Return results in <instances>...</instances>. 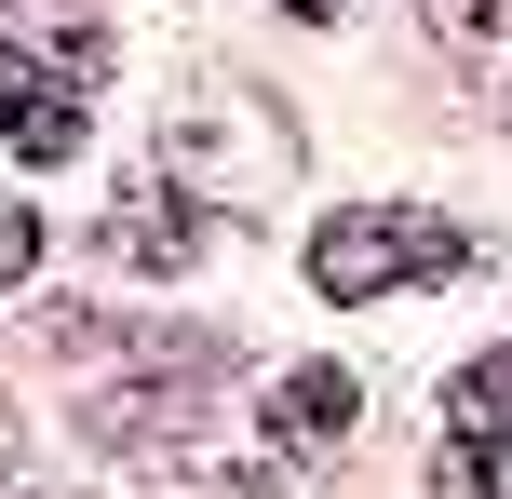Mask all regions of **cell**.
<instances>
[{
    "label": "cell",
    "instance_id": "4",
    "mask_svg": "<svg viewBox=\"0 0 512 499\" xmlns=\"http://www.w3.org/2000/svg\"><path fill=\"white\" fill-rule=\"evenodd\" d=\"M0 135H14L27 162H68V149H81V68L0 41Z\"/></svg>",
    "mask_w": 512,
    "mask_h": 499
},
{
    "label": "cell",
    "instance_id": "11",
    "mask_svg": "<svg viewBox=\"0 0 512 499\" xmlns=\"http://www.w3.org/2000/svg\"><path fill=\"white\" fill-rule=\"evenodd\" d=\"M0 499H54V486H27V473H0Z\"/></svg>",
    "mask_w": 512,
    "mask_h": 499
},
{
    "label": "cell",
    "instance_id": "1",
    "mask_svg": "<svg viewBox=\"0 0 512 499\" xmlns=\"http://www.w3.org/2000/svg\"><path fill=\"white\" fill-rule=\"evenodd\" d=\"M162 176L176 189H230V203H270V176H297V122H283L270 95H243V81H189L176 122H162Z\"/></svg>",
    "mask_w": 512,
    "mask_h": 499
},
{
    "label": "cell",
    "instance_id": "2",
    "mask_svg": "<svg viewBox=\"0 0 512 499\" xmlns=\"http://www.w3.org/2000/svg\"><path fill=\"white\" fill-rule=\"evenodd\" d=\"M310 284L324 297H391V284H459V230L418 203H351L310 230Z\"/></svg>",
    "mask_w": 512,
    "mask_h": 499
},
{
    "label": "cell",
    "instance_id": "6",
    "mask_svg": "<svg viewBox=\"0 0 512 499\" xmlns=\"http://www.w3.org/2000/svg\"><path fill=\"white\" fill-rule=\"evenodd\" d=\"M432 499H512V446H499V432H445Z\"/></svg>",
    "mask_w": 512,
    "mask_h": 499
},
{
    "label": "cell",
    "instance_id": "8",
    "mask_svg": "<svg viewBox=\"0 0 512 499\" xmlns=\"http://www.w3.org/2000/svg\"><path fill=\"white\" fill-rule=\"evenodd\" d=\"M512 419V351H472L459 365V432H499Z\"/></svg>",
    "mask_w": 512,
    "mask_h": 499
},
{
    "label": "cell",
    "instance_id": "9",
    "mask_svg": "<svg viewBox=\"0 0 512 499\" xmlns=\"http://www.w3.org/2000/svg\"><path fill=\"white\" fill-rule=\"evenodd\" d=\"M27 257H41V216H27V203H0V284H27Z\"/></svg>",
    "mask_w": 512,
    "mask_h": 499
},
{
    "label": "cell",
    "instance_id": "5",
    "mask_svg": "<svg viewBox=\"0 0 512 499\" xmlns=\"http://www.w3.org/2000/svg\"><path fill=\"white\" fill-rule=\"evenodd\" d=\"M351 365H297V378H270V432L283 446H337V432H351Z\"/></svg>",
    "mask_w": 512,
    "mask_h": 499
},
{
    "label": "cell",
    "instance_id": "10",
    "mask_svg": "<svg viewBox=\"0 0 512 499\" xmlns=\"http://www.w3.org/2000/svg\"><path fill=\"white\" fill-rule=\"evenodd\" d=\"M203 499H283V473H216Z\"/></svg>",
    "mask_w": 512,
    "mask_h": 499
},
{
    "label": "cell",
    "instance_id": "12",
    "mask_svg": "<svg viewBox=\"0 0 512 499\" xmlns=\"http://www.w3.org/2000/svg\"><path fill=\"white\" fill-rule=\"evenodd\" d=\"M283 14H337V0H283Z\"/></svg>",
    "mask_w": 512,
    "mask_h": 499
},
{
    "label": "cell",
    "instance_id": "7",
    "mask_svg": "<svg viewBox=\"0 0 512 499\" xmlns=\"http://www.w3.org/2000/svg\"><path fill=\"white\" fill-rule=\"evenodd\" d=\"M432 27H445V54H512V0H432Z\"/></svg>",
    "mask_w": 512,
    "mask_h": 499
},
{
    "label": "cell",
    "instance_id": "3",
    "mask_svg": "<svg viewBox=\"0 0 512 499\" xmlns=\"http://www.w3.org/2000/svg\"><path fill=\"white\" fill-rule=\"evenodd\" d=\"M95 243H108L122 270H149V284H162V270L203 257V189H176V176H122V189H108V216H95Z\"/></svg>",
    "mask_w": 512,
    "mask_h": 499
}]
</instances>
